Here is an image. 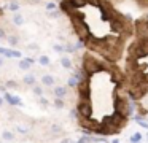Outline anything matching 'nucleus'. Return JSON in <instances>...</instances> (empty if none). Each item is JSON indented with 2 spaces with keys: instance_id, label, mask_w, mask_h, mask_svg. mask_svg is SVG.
I'll return each instance as SVG.
<instances>
[{
  "instance_id": "obj_26",
  "label": "nucleus",
  "mask_w": 148,
  "mask_h": 143,
  "mask_svg": "<svg viewBox=\"0 0 148 143\" xmlns=\"http://www.w3.org/2000/svg\"><path fill=\"white\" fill-rule=\"evenodd\" d=\"M49 16H51V18H59V16H61V11H49Z\"/></svg>"
},
{
  "instance_id": "obj_3",
  "label": "nucleus",
  "mask_w": 148,
  "mask_h": 143,
  "mask_svg": "<svg viewBox=\"0 0 148 143\" xmlns=\"http://www.w3.org/2000/svg\"><path fill=\"white\" fill-rule=\"evenodd\" d=\"M83 67H84V72H86V73H97V72H100V70H103L102 64H100L99 60L92 59L89 54H88V56H84Z\"/></svg>"
},
{
  "instance_id": "obj_21",
  "label": "nucleus",
  "mask_w": 148,
  "mask_h": 143,
  "mask_svg": "<svg viewBox=\"0 0 148 143\" xmlns=\"http://www.w3.org/2000/svg\"><path fill=\"white\" fill-rule=\"evenodd\" d=\"M54 105H56L58 108H62V107H64V102L61 100V97H58V99L54 100Z\"/></svg>"
},
{
  "instance_id": "obj_36",
  "label": "nucleus",
  "mask_w": 148,
  "mask_h": 143,
  "mask_svg": "<svg viewBox=\"0 0 148 143\" xmlns=\"http://www.w3.org/2000/svg\"><path fill=\"white\" fill-rule=\"evenodd\" d=\"M62 143H70V140H69V138H64V140H62Z\"/></svg>"
},
{
  "instance_id": "obj_7",
  "label": "nucleus",
  "mask_w": 148,
  "mask_h": 143,
  "mask_svg": "<svg viewBox=\"0 0 148 143\" xmlns=\"http://www.w3.org/2000/svg\"><path fill=\"white\" fill-rule=\"evenodd\" d=\"M137 35L138 38H147L148 37V24L143 21H140L137 24Z\"/></svg>"
},
{
  "instance_id": "obj_20",
  "label": "nucleus",
  "mask_w": 148,
  "mask_h": 143,
  "mask_svg": "<svg viewBox=\"0 0 148 143\" xmlns=\"http://www.w3.org/2000/svg\"><path fill=\"white\" fill-rule=\"evenodd\" d=\"M34 94H35V95H42L43 94L42 88H40V86H34Z\"/></svg>"
},
{
  "instance_id": "obj_34",
  "label": "nucleus",
  "mask_w": 148,
  "mask_h": 143,
  "mask_svg": "<svg viewBox=\"0 0 148 143\" xmlns=\"http://www.w3.org/2000/svg\"><path fill=\"white\" fill-rule=\"evenodd\" d=\"M75 84H77V79H75V78L70 79V86H75Z\"/></svg>"
},
{
  "instance_id": "obj_18",
  "label": "nucleus",
  "mask_w": 148,
  "mask_h": 143,
  "mask_svg": "<svg viewBox=\"0 0 148 143\" xmlns=\"http://www.w3.org/2000/svg\"><path fill=\"white\" fill-rule=\"evenodd\" d=\"M2 137H3V140H13V138H14L13 132H8V130H5L3 135H2Z\"/></svg>"
},
{
  "instance_id": "obj_14",
  "label": "nucleus",
  "mask_w": 148,
  "mask_h": 143,
  "mask_svg": "<svg viewBox=\"0 0 148 143\" xmlns=\"http://www.w3.org/2000/svg\"><path fill=\"white\" fill-rule=\"evenodd\" d=\"M18 41H19V38H18L16 35H10V37H8V43H10L11 46H16Z\"/></svg>"
},
{
  "instance_id": "obj_8",
  "label": "nucleus",
  "mask_w": 148,
  "mask_h": 143,
  "mask_svg": "<svg viewBox=\"0 0 148 143\" xmlns=\"http://www.w3.org/2000/svg\"><path fill=\"white\" fill-rule=\"evenodd\" d=\"M32 64H34V60L30 59V57H26V59H23L19 62V68L21 70H29L30 67H32Z\"/></svg>"
},
{
  "instance_id": "obj_5",
  "label": "nucleus",
  "mask_w": 148,
  "mask_h": 143,
  "mask_svg": "<svg viewBox=\"0 0 148 143\" xmlns=\"http://www.w3.org/2000/svg\"><path fill=\"white\" fill-rule=\"evenodd\" d=\"M78 94H80L81 100H88L89 99V81L88 79L80 81V84H78Z\"/></svg>"
},
{
  "instance_id": "obj_13",
  "label": "nucleus",
  "mask_w": 148,
  "mask_h": 143,
  "mask_svg": "<svg viewBox=\"0 0 148 143\" xmlns=\"http://www.w3.org/2000/svg\"><path fill=\"white\" fill-rule=\"evenodd\" d=\"M61 65L65 67V68H70V67H72V60L69 59V57H62V59H61Z\"/></svg>"
},
{
  "instance_id": "obj_12",
  "label": "nucleus",
  "mask_w": 148,
  "mask_h": 143,
  "mask_svg": "<svg viewBox=\"0 0 148 143\" xmlns=\"http://www.w3.org/2000/svg\"><path fill=\"white\" fill-rule=\"evenodd\" d=\"M24 84L34 86V84H35V76H34V75H26V76H24Z\"/></svg>"
},
{
  "instance_id": "obj_33",
  "label": "nucleus",
  "mask_w": 148,
  "mask_h": 143,
  "mask_svg": "<svg viewBox=\"0 0 148 143\" xmlns=\"http://www.w3.org/2000/svg\"><path fill=\"white\" fill-rule=\"evenodd\" d=\"M140 126L142 127H147V129H148V122H145V121H140Z\"/></svg>"
},
{
  "instance_id": "obj_2",
  "label": "nucleus",
  "mask_w": 148,
  "mask_h": 143,
  "mask_svg": "<svg viewBox=\"0 0 148 143\" xmlns=\"http://www.w3.org/2000/svg\"><path fill=\"white\" fill-rule=\"evenodd\" d=\"M72 21H73V27L77 30V34L80 35L81 41H86L89 38V27L86 25V22L83 19H80L77 14H72Z\"/></svg>"
},
{
  "instance_id": "obj_38",
  "label": "nucleus",
  "mask_w": 148,
  "mask_h": 143,
  "mask_svg": "<svg viewBox=\"0 0 148 143\" xmlns=\"http://www.w3.org/2000/svg\"><path fill=\"white\" fill-rule=\"evenodd\" d=\"M113 143H119V140H113Z\"/></svg>"
},
{
  "instance_id": "obj_35",
  "label": "nucleus",
  "mask_w": 148,
  "mask_h": 143,
  "mask_svg": "<svg viewBox=\"0 0 148 143\" xmlns=\"http://www.w3.org/2000/svg\"><path fill=\"white\" fill-rule=\"evenodd\" d=\"M2 65H3V57L0 56V67H2Z\"/></svg>"
},
{
  "instance_id": "obj_17",
  "label": "nucleus",
  "mask_w": 148,
  "mask_h": 143,
  "mask_svg": "<svg viewBox=\"0 0 148 143\" xmlns=\"http://www.w3.org/2000/svg\"><path fill=\"white\" fill-rule=\"evenodd\" d=\"M18 10H19V3H18V2H11V3H10V11L16 13Z\"/></svg>"
},
{
  "instance_id": "obj_16",
  "label": "nucleus",
  "mask_w": 148,
  "mask_h": 143,
  "mask_svg": "<svg viewBox=\"0 0 148 143\" xmlns=\"http://www.w3.org/2000/svg\"><path fill=\"white\" fill-rule=\"evenodd\" d=\"M38 62H40V65H49V57L48 56H40Z\"/></svg>"
},
{
  "instance_id": "obj_27",
  "label": "nucleus",
  "mask_w": 148,
  "mask_h": 143,
  "mask_svg": "<svg viewBox=\"0 0 148 143\" xmlns=\"http://www.w3.org/2000/svg\"><path fill=\"white\" fill-rule=\"evenodd\" d=\"M140 6H148V0H137Z\"/></svg>"
},
{
  "instance_id": "obj_22",
  "label": "nucleus",
  "mask_w": 148,
  "mask_h": 143,
  "mask_svg": "<svg viewBox=\"0 0 148 143\" xmlns=\"http://www.w3.org/2000/svg\"><path fill=\"white\" fill-rule=\"evenodd\" d=\"M64 51H67V53H73V51H75V46L67 44V46H64Z\"/></svg>"
},
{
  "instance_id": "obj_28",
  "label": "nucleus",
  "mask_w": 148,
  "mask_h": 143,
  "mask_svg": "<svg viewBox=\"0 0 148 143\" xmlns=\"http://www.w3.org/2000/svg\"><path fill=\"white\" fill-rule=\"evenodd\" d=\"M77 143H89V138H86V137H83V138H80Z\"/></svg>"
},
{
  "instance_id": "obj_11",
  "label": "nucleus",
  "mask_w": 148,
  "mask_h": 143,
  "mask_svg": "<svg viewBox=\"0 0 148 143\" xmlns=\"http://www.w3.org/2000/svg\"><path fill=\"white\" fill-rule=\"evenodd\" d=\"M42 83L45 86H53L54 84V78H53L51 75H43L42 76Z\"/></svg>"
},
{
  "instance_id": "obj_10",
  "label": "nucleus",
  "mask_w": 148,
  "mask_h": 143,
  "mask_svg": "<svg viewBox=\"0 0 148 143\" xmlns=\"http://www.w3.org/2000/svg\"><path fill=\"white\" fill-rule=\"evenodd\" d=\"M13 24L14 25H23L24 24V16L23 14H19V13H14V16H13Z\"/></svg>"
},
{
  "instance_id": "obj_24",
  "label": "nucleus",
  "mask_w": 148,
  "mask_h": 143,
  "mask_svg": "<svg viewBox=\"0 0 148 143\" xmlns=\"http://www.w3.org/2000/svg\"><path fill=\"white\" fill-rule=\"evenodd\" d=\"M5 37H7V32H5L3 27H0V40H3Z\"/></svg>"
},
{
  "instance_id": "obj_23",
  "label": "nucleus",
  "mask_w": 148,
  "mask_h": 143,
  "mask_svg": "<svg viewBox=\"0 0 148 143\" xmlns=\"http://www.w3.org/2000/svg\"><path fill=\"white\" fill-rule=\"evenodd\" d=\"M53 49H54L56 53H62V51H64V46H61V44H54V48H53Z\"/></svg>"
},
{
  "instance_id": "obj_37",
  "label": "nucleus",
  "mask_w": 148,
  "mask_h": 143,
  "mask_svg": "<svg viewBox=\"0 0 148 143\" xmlns=\"http://www.w3.org/2000/svg\"><path fill=\"white\" fill-rule=\"evenodd\" d=\"M2 105H3V99L0 97V107H2Z\"/></svg>"
},
{
  "instance_id": "obj_19",
  "label": "nucleus",
  "mask_w": 148,
  "mask_h": 143,
  "mask_svg": "<svg viewBox=\"0 0 148 143\" xmlns=\"http://www.w3.org/2000/svg\"><path fill=\"white\" fill-rule=\"evenodd\" d=\"M140 138H142V135H140V133L137 132V133H134V135L131 137V142H132V143H137V142H138V140H140Z\"/></svg>"
},
{
  "instance_id": "obj_15",
  "label": "nucleus",
  "mask_w": 148,
  "mask_h": 143,
  "mask_svg": "<svg viewBox=\"0 0 148 143\" xmlns=\"http://www.w3.org/2000/svg\"><path fill=\"white\" fill-rule=\"evenodd\" d=\"M7 100L10 102V103H13V105H19L21 103L19 97H11V95H7Z\"/></svg>"
},
{
  "instance_id": "obj_30",
  "label": "nucleus",
  "mask_w": 148,
  "mask_h": 143,
  "mask_svg": "<svg viewBox=\"0 0 148 143\" xmlns=\"http://www.w3.org/2000/svg\"><path fill=\"white\" fill-rule=\"evenodd\" d=\"M40 103H43V105H48V100H46V99H43L42 95H40Z\"/></svg>"
},
{
  "instance_id": "obj_9",
  "label": "nucleus",
  "mask_w": 148,
  "mask_h": 143,
  "mask_svg": "<svg viewBox=\"0 0 148 143\" xmlns=\"http://www.w3.org/2000/svg\"><path fill=\"white\" fill-rule=\"evenodd\" d=\"M67 94V86H59V88H54V95L56 97H64Z\"/></svg>"
},
{
  "instance_id": "obj_6",
  "label": "nucleus",
  "mask_w": 148,
  "mask_h": 143,
  "mask_svg": "<svg viewBox=\"0 0 148 143\" xmlns=\"http://www.w3.org/2000/svg\"><path fill=\"white\" fill-rule=\"evenodd\" d=\"M115 108H116V113H118V114H121L123 118L126 116V113H127V103H126L123 99L118 97L115 100Z\"/></svg>"
},
{
  "instance_id": "obj_32",
  "label": "nucleus",
  "mask_w": 148,
  "mask_h": 143,
  "mask_svg": "<svg viewBox=\"0 0 148 143\" xmlns=\"http://www.w3.org/2000/svg\"><path fill=\"white\" fill-rule=\"evenodd\" d=\"M46 8H48V10H53V8H56V5H54V3H48V6H46Z\"/></svg>"
},
{
  "instance_id": "obj_4",
  "label": "nucleus",
  "mask_w": 148,
  "mask_h": 143,
  "mask_svg": "<svg viewBox=\"0 0 148 143\" xmlns=\"http://www.w3.org/2000/svg\"><path fill=\"white\" fill-rule=\"evenodd\" d=\"M78 113H80L81 118L89 119V118L92 116V107H91L89 102H88V100H81L80 103H78Z\"/></svg>"
},
{
  "instance_id": "obj_1",
  "label": "nucleus",
  "mask_w": 148,
  "mask_h": 143,
  "mask_svg": "<svg viewBox=\"0 0 148 143\" xmlns=\"http://www.w3.org/2000/svg\"><path fill=\"white\" fill-rule=\"evenodd\" d=\"M129 54L132 56V59H138V57L147 56L148 54V40L147 38H138L135 43L131 44Z\"/></svg>"
},
{
  "instance_id": "obj_29",
  "label": "nucleus",
  "mask_w": 148,
  "mask_h": 143,
  "mask_svg": "<svg viewBox=\"0 0 148 143\" xmlns=\"http://www.w3.org/2000/svg\"><path fill=\"white\" fill-rule=\"evenodd\" d=\"M51 130H53V132H61V127H59V126H53Z\"/></svg>"
},
{
  "instance_id": "obj_31",
  "label": "nucleus",
  "mask_w": 148,
  "mask_h": 143,
  "mask_svg": "<svg viewBox=\"0 0 148 143\" xmlns=\"http://www.w3.org/2000/svg\"><path fill=\"white\" fill-rule=\"evenodd\" d=\"M8 88H16V83H14V81H8Z\"/></svg>"
},
{
  "instance_id": "obj_25",
  "label": "nucleus",
  "mask_w": 148,
  "mask_h": 143,
  "mask_svg": "<svg viewBox=\"0 0 148 143\" xmlns=\"http://www.w3.org/2000/svg\"><path fill=\"white\" fill-rule=\"evenodd\" d=\"M27 48L32 49V51H35V49H38V44H37V43H30V44H27Z\"/></svg>"
}]
</instances>
